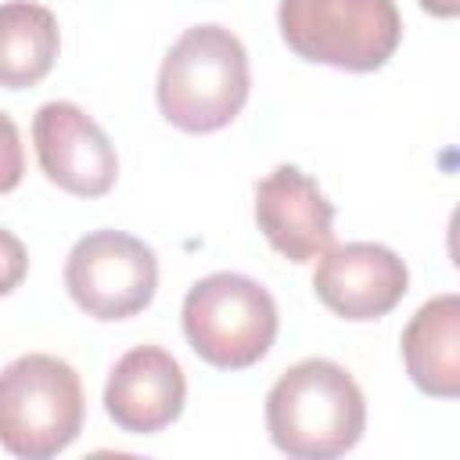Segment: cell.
Instances as JSON below:
<instances>
[{
	"mask_svg": "<svg viewBox=\"0 0 460 460\" xmlns=\"http://www.w3.org/2000/svg\"><path fill=\"white\" fill-rule=\"evenodd\" d=\"M410 288L406 262L374 241L331 244L316 259L313 291L341 320H377L392 313Z\"/></svg>",
	"mask_w": 460,
	"mask_h": 460,
	"instance_id": "8",
	"label": "cell"
},
{
	"mask_svg": "<svg viewBox=\"0 0 460 460\" xmlns=\"http://www.w3.org/2000/svg\"><path fill=\"white\" fill-rule=\"evenodd\" d=\"M32 144L40 169L61 190L75 198H101L115 187V144L79 104L47 101L32 119Z\"/></svg>",
	"mask_w": 460,
	"mask_h": 460,
	"instance_id": "7",
	"label": "cell"
},
{
	"mask_svg": "<svg viewBox=\"0 0 460 460\" xmlns=\"http://www.w3.org/2000/svg\"><path fill=\"white\" fill-rule=\"evenodd\" d=\"M187 402V381L180 363L158 345L129 349L108 374L104 410L115 428L129 435H155L169 428Z\"/></svg>",
	"mask_w": 460,
	"mask_h": 460,
	"instance_id": "10",
	"label": "cell"
},
{
	"mask_svg": "<svg viewBox=\"0 0 460 460\" xmlns=\"http://www.w3.org/2000/svg\"><path fill=\"white\" fill-rule=\"evenodd\" d=\"M248 86L244 43L223 25H194L158 68V108L183 133H216L241 115Z\"/></svg>",
	"mask_w": 460,
	"mask_h": 460,
	"instance_id": "2",
	"label": "cell"
},
{
	"mask_svg": "<svg viewBox=\"0 0 460 460\" xmlns=\"http://www.w3.org/2000/svg\"><path fill=\"white\" fill-rule=\"evenodd\" d=\"M79 374L47 352H29L0 370V446L22 460L58 456L83 431Z\"/></svg>",
	"mask_w": 460,
	"mask_h": 460,
	"instance_id": "3",
	"label": "cell"
},
{
	"mask_svg": "<svg viewBox=\"0 0 460 460\" xmlns=\"http://www.w3.org/2000/svg\"><path fill=\"white\" fill-rule=\"evenodd\" d=\"M65 288L93 320H126L151 305L158 288L155 252L122 230L79 237L65 259Z\"/></svg>",
	"mask_w": 460,
	"mask_h": 460,
	"instance_id": "6",
	"label": "cell"
},
{
	"mask_svg": "<svg viewBox=\"0 0 460 460\" xmlns=\"http://www.w3.org/2000/svg\"><path fill=\"white\" fill-rule=\"evenodd\" d=\"M277 25L298 58L341 72L381 68L402 40L395 0H280Z\"/></svg>",
	"mask_w": 460,
	"mask_h": 460,
	"instance_id": "4",
	"label": "cell"
},
{
	"mask_svg": "<svg viewBox=\"0 0 460 460\" xmlns=\"http://www.w3.org/2000/svg\"><path fill=\"white\" fill-rule=\"evenodd\" d=\"M255 223L291 262H313L334 244V205L298 165H277L259 180Z\"/></svg>",
	"mask_w": 460,
	"mask_h": 460,
	"instance_id": "9",
	"label": "cell"
},
{
	"mask_svg": "<svg viewBox=\"0 0 460 460\" xmlns=\"http://www.w3.org/2000/svg\"><path fill=\"white\" fill-rule=\"evenodd\" d=\"M402 363L410 381L435 399H456L460 392V298L435 295L424 302L402 331Z\"/></svg>",
	"mask_w": 460,
	"mask_h": 460,
	"instance_id": "11",
	"label": "cell"
},
{
	"mask_svg": "<svg viewBox=\"0 0 460 460\" xmlns=\"http://www.w3.org/2000/svg\"><path fill=\"white\" fill-rule=\"evenodd\" d=\"M363 392L334 359L313 356L288 367L266 395V431L295 460H334L363 438Z\"/></svg>",
	"mask_w": 460,
	"mask_h": 460,
	"instance_id": "1",
	"label": "cell"
},
{
	"mask_svg": "<svg viewBox=\"0 0 460 460\" xmlns=\"http://www.w3.org/2000/svg\"><path fill=\"white\" fill-rule=\"evenodd\" d=\"M29 273V255H25V244L0 226V295H11Z\"/></svg>",
	"mask_w": 460,
	"mask_h": 460,
	"instance_id": "14",
	"label": "cell"
},
{
	"mask_svg": "<svg viewBox=\"0 0 460 460\" xmlns=\"http://www.w3.org/2000/svg\"><path fill=\"white\" fill-rule=\"evenodd\" d=\"M22 172H25V151L18 126L7 111H0V194L14 190L22 183Z\"/></svg>",
	"mask_w": 460,
	"mask_h": 460,
	"instance_id": "13",
	"label": "cell"
},
{
	"mask_svg": "<svg viewBox=\"0 0 460 460\" xmlns=\"http://www.w3.org/2000/svg\"><path fill=\"white\" fill-rule=\"evenodd\" d=\"M420 7H424L428 14H435V18H456L460 0H420Z\"/></svg>",
	"mask_w": 460,
	"mask_h": 460,
	"instance_id": "15",
	"label": "cell"
},
{
	"mask_svg": "<svg viewBox=\"0 0 460 460\" xmlns=\"http://www.w3.org/2000/svg\"><path fill=\"white\" fill-rule=\"evenodd\" d=\"M180 316L190 349L219 370L255 367L277 338V302L244 273L201 277L187 291Z\"/></svg>",
	"mask_w": 460,
	"mask_h": 460,
	"instance_id": "5",
	"label": "cell"
},
{
	"mask_svg": "<svg viewBox=\"0 0 460 460\" xmlns=\"http://www.w3.org/2000/svg\"><path fill=\"white\" fill-rule=\"evenodd\" d=\"M58 18L32 0L0 4V86H36L58 61Z\"/></svg>",
	"mask_w": 460,
	"mask_h": 460,
	"instance_id": "12",
	"label": "cell"
}]
</instances>
